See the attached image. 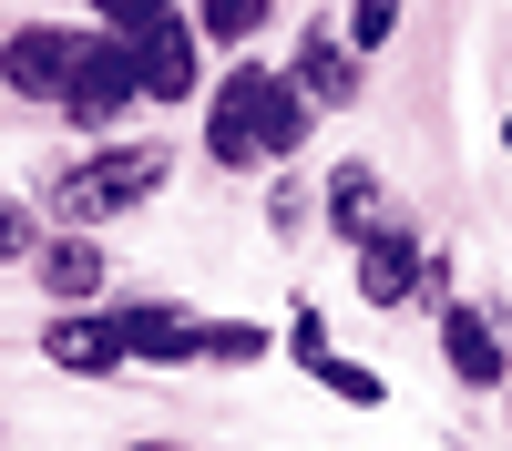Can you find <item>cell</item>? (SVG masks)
Returning <instances> with one entry per match:
<instances>
[{"label":"cell","mask_w":512,"mask_h":451,"mask_svg":"<svg viewBox=\"0 0 512 451\" xmlns=\"http://www.w3.org/2000/svg\"><path fill=\"white\" fill-rule=\"evenodd\" d=\"M441 349H451V369H461L472 390H492V380H502V349H492V328H482L472 308H451V318H441Z\"/></svg>","instance_id":"obj_11"},{"label":"cell","mask_w":512,"mask_h":451,"mask_svg":"<svg viewBox=\"0 0 512 451\" xmlns=\"http://www.w3.org/2000/svg\"><path fill=\"white\" fill-rule=\"evenodd\" d=\"M297 93H308V103H359V62H349V41L308 31V52H297Z\"/></svg>","instance_id":"obj_9"},{"label":"cell","mask_w":512,"mask_h":451,"mask_svg":"<svg viewBox=\"0 0 512 451\" xmlns=\"http://www.w3.org/2000/svg\"><path fill=\"white\" fill-rule=\"evenodd\" d=\"M41 349H52L62 369H82V380H103V369L123 359V339H113V318H52V328H41Z\"/></svg>","instance_id":"obj_7"},{"label":"cell","mask_w":512,"mask_h":451,"mask_svg":"<svg viewBox=\"0 0 512 451\" xmlns=\"http://www.w3.org/2000/svg\"><path fill=\"white\" fill-rule=\"evenodd\" d=\"M123 103H134V62H123V41H82V72H72L62 113L72 123H113Z\"/></svg>","instance_id":"obj_4"},{"label":"cell","mask_w":512,"mask_h":451,"mask_svg":"<svg viewBox=\"0 0 512 451\" xmlns=\"http://www.w3.org/2000/svg\"><path fill=\"white\" fill-rule=\"evenodd\" d=\"M0 257H31V216H21L11 195H0Z\"/></svg>","instance_id":"obj_18"},{"label":"cell","mask_w":512,"mask_h":451,"mask_svg":"<svg viewBox=\"0 0 512 451\" xmlns=\"http://www.w3.org/2000/svg\"><path fill=\"white\" fill-rule=\"evenodd\" d=\"M93 11L113 21V41H144L154 21H175V11H164V0H93Z\"/></svg>","instance_id":"obj_15"},{"label":"cell","mask_w":512,"mask_h":451,"mask_svg":"<svg viewBox=\"0 0 512 451\" xmlns=\"http://www.w3.org/2000/svg\"><path fill=\"white\" fill-rule=\"evenodd\" d=\"M297 134H308V93L277 72H226L216 82V113H205V144H216V164H256V154H297Z\"/></svg>","instance_id":"obj_1"},{"label":"cell","mask_w":512,"mask_h":451,"mask_svg":"<svg viewBox=\"0 0 512 451\" xmlns=\"http://www.w3.org/2000/svg\"><path fill=\"white\" fill-rule=\"evenodd\" d=\"M502 144H512V123H502Z\"/></svg>","instance_id":"obj_19"},{"label":"cell","mask_w":512,"mask_h":451,"mask_svg":"<svg viewBox=\"0 0 512 451\" xmlns=\"http://www.w3.org/2000/svg\"><path fill=\"white\" fill-rule=\"evenodd\" d=\"M328 216H338V236H369V216H379V185H369V164H338V185H328Z\"/></svg>","instance_id":"obj_13"},{"label":"cell","mask_w":512,"mask_h":451,"mask_svg":"<svg viewBox=\"0 0 512 451\" xmlns=\"http://www.w3.org/2000/svg\"><path fill=\"white\" fill-rule=\"evenodd\" d=\"M359 287H369L379 308H400L410 287H420V246L410 236H359Z\"/></svg>","instance_id":"obj_8"},{"label":"cell","mask_w":512,"mask_h":451,"mask_svg":"<svg viewBox=\"0 0 512 451\" xmlns=\"http://www.w3.org/2000/svg\"><path fill=\"white\" fill-rule=\"evenodd\" d=\"M113 339L134 349V359H195V349H205V328L175 318V308H123V318H113Z\"/></svg>","instance_id":"obj_6"},{"label":"cell","mask_w":512,"mask_h":451,"mask_svg":"<svg viewBox=\"0 0 512 451\" xmlns=\"http://www.w3.org/2000/svg\"><path fill=\"white\" fill-rule=\"evenodd\" d=\"M144 451H164V441H144Z\"/></svg>","instance_id":"obj_20"},{"label":"cell","mask_w":512,"mask_h":451,"mask_svg":"<svg viewBox=\"0 0 512 451\" xmlns=\"http://www.w3.org/2000/svg\"><path fill=\"white\" fill-rule=\"evenodd\" d=\"M256 21H267V0H195V31L205 41H246Z\"/></svg>","instance_id":"obj_14"},{"label":"cell","mask_w":512,"mask_h":451,"mask_svg":"<svg viewBox=\"0 0 512 451\" xmlns=\"http://www.w3.org/2000/svg\"><path fill=\"white\" fill-rule=\"evenodd\" d=\"M297 359H308L349 410H379V400H390V380H379V369H349V359H328V349H318V318H297Z\"/></svg>","instance_id":"obj_10"},{"label":"cell","mask_w":512,"mask_h":451,"mask_svg":"<svg viewBox=\"0 0 512 451\" xmlns=\"http://www.w3.org/2000/svg\"><path fill=\"white\" fill-rule=\"evenodd\" d=\"M72 72H82L72 31H11V52H0V82H11V93H72Z\"/></svg>","instance_id":"obj_5"},{"label":"cell","mask_w":512,"mask_h":451,"mask_svg":"<svg viewBox=\"0 0 512 451\" xmlns=\"http://www.w3.org/2000/svg\"><path fill=\"white\" fill-rule=\"evenodd\" d=\"M41 287H52V298H93V287H103V257H93V236H62V246H41Z\"/></svg>","instance_id":"obj_12"},{"label":"cell","mask_w":512,"mask_h":451,"mask_svg":"<svg viewBox=\"0 0 512 451\" xmlns=\"http://www.w3.org/2000/svg\"><path fill=\"white\" fill-rule=\"evenodd\" d=\"M390 31H400V0H349V41L359 52H379Z\"/></svg>","instance_id":"obj_16"},{"label":"cell","mask_w":512,"mask_h":451,"mask_svg":"<svg viewBox=\"0 0 512 451\" xmlns=\"http://www.w3.org/2000/svg\"><path fill=\"white\" fill-rule=\"evenodd\" d=\"M123 62H134V93H154V103L195 93V31L185 21H154L144 41H123Z\"/></svg>","instance_id":"obj_3"},{"label":"cell","mask_w":512,"mask_h":451,"mask_svg":"<svg viewBox=\"0 0 512 451\" xmlns=\"http://www.w3.org/2000/svg\"><path fill=\"white\" fill-rule=\"evenodd\" d=\"M164 185V154H144V144H123V154H93L82 175H62V216H113V205H144Z\"/></svg>","instance_id":"obj_2"},{"label":"cell","mask_w":512,"mask_h":451,"mask_svg":"<svg viewBox=\"0 0 512 451\" xmlns=\"http://www.w3.org/2000/svg\"><path fill=\"white\" fill-rule=\"evenodd\" d=\"M205 349H216V359H256V349H267V328H246V318H226V328H205Z\"/></svg>","instance_id":"obj_17"}]
</instances>
